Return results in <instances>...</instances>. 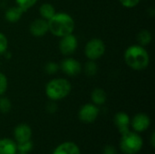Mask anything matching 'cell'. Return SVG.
I'll use <instances>...</instances> for the list:
<instances>
[{
	"instance_id": "cell-1",
	"label": "cell",
	"mask_w": 155,
	"mask_h": 154,
	"mask_svg": "<svg viewBox=\"0 0 155 154\" xmlns=\"http://www.w3.org/2000/svg\"><path fill=\"white\" fill-rule=\"evenodd\" d=\"M124 62L132 69L141 71L149 65L150 55L146 49L139 44L129 46L124 52Z\"/></svg>"
},
{
	"instance_id": "cell-15",
	"label": "cell",
	"mask_w": 155,
	"mask_h": 154,
	"mask_svg": "<svg viewBox=\"0 0 155 154\" xmlns=\"http://www.w3.org/2000/svg\"><path fill=\"white\" fill-rule=\"evenodd\" d=\"M24 12L25 11L21 7H19L18 5L12 6V7H9L5 11V18L9 23H16L21 19Z\"/></svg>"
},
{
	"instance_id": "cell-4",
	"label": "cell",
	"mask_w": 155,
	"mask_h": 154,
	"mask_svg": "<svg viewBox=\"0 0 155 154\" xmlns=\"http://www.w3.org/2000/svg\"><path fill=\"white\" fill-rule=\"evenodd\" d=\"M143 146V140L139 133L128 131L122 134L120 149L124 154H137Z\"/></svg>"
},
{
	"instance_id": "cell-11",
	"label": "cell",
	"mask_w": 155,
	"mask_h": 154,
	"mask_svg": "<svg viewBox=\"0 0 155 154\" xmlns=\"http://www.w3.org/2000/svg\"><path fill=\"white\" fill-rule=\"evenodd\" d=\"M29 31L32 34V35L35 37L44 36L49 31L48 21L43 18H38L34 20L29 26Z\"/></svg>"
},
{
	"instance_id": "cell-24",
	"label": "cell",
	"mask_w": 155,
	"mask_h": 154,
	"mask_svg": "<svg viewBox=\"0 0 155 154\" xmlns=\"http://www.w3.org/2000/svg\"><path fill=\"white\" fill-rule=\"evenodd\" d=\"M7 48H8V40L3 33H0V54H5Z\"/></svg>"
},
{
	"instance_id": "cell-7",
	"label": "cell",
	"mask_w": 155,
	"mask_h": 154,
	"mask_svg": "<svg viewBox=\"0 0 155 154\" xmlns=\"http://www.w3.org/2000/svg\"><path fill=\"white\" fill-rule=\"evenodd\" d=\"M78 47V40L75 35L73 34L64 35L61 37L59 42V49L60 52L64 55L73 54Z\"/></svg>"
},
{
	"instance_id": "cell-19",
	"label": "cell",
	"mask_w": 155,
	"mask_h": 154,
	"mask_svg": "<svg viewBox=\"0 0 155 154\" xmlns=\"http://www.w3.org/2000/svg\"><path fill=\"white\" fill-rule=\"evenodd\" d=\"M97 70L98 67L97 64H95V61L89 60L84 65V73L88 76H94L97 73Z\"/></svg>"
},
{
	"instance_id": "cell-17",
	"label": "cell",
	"mask_w": 155,
	"mask_h": 154,
	"mask_svg": "<svg viewBox=\"0 0 155 154\" xmlns=\"http://www.w3.org/2000/svg\"><path fill=\"white\" fill-rule=\"evenodd\" d=\"M39 13L42 16L43 19L49 21L54 15H55V9L54 6L49 3H44L40 8H39Z\"/></svg>"
},
{
	"instance_id": "cell-21",
	"label": "cell",
	"mask_w": 155,
	"mask_h": 154,
	"mask_svg": "<svg viewBox=\"0 0 155 154\" xmlns=\"http://www.w3.org/2000/svg\"><path fill=\"white\" fill-rule=\"evenodd\" d=\"M12 103L11 101L6 97H0V113H7L11 111Z\"/></svg>"
},
{
	"instance_id": "cell-9",
	"label": "cell",
	"mask_w": 155,
	"mask_h": 154,
	"mask_svg": "<svg viewBox=\"0 0 155 154\" xmlns=\"http://www.w3.org/2000/svg\"><path fill=\"white\" fill-rule=\"evenodd\" d=\"M60 67L68 76H76L82 72L81 64L74 58H65L62 61Z\"/></svg>"
},
{
	"instance_id": "cell-26",
	"label": "cell",
	"mask_w": 155,
	"mask_h": 154,
	"mask_svg": "<svg viewBox=\"0 0 155 154\" xmlns=\"http://www.w3.org/2000/svg\"><path fill=\"white\" fill-rule=\"evenodd\" d=\"M141 0H119V2L126 8H133L136 6Z\"/></svg>"
},
{
	"instance_id": "cell-6",
	"label": "cell",
	"mask_w": 155,
	"mask_h": 154,
	"mask_svg": "<svg viewBox=\"0 0 155 154\" xmlns=\"http://www.w3.org/2000/svg\"><path fill=\"white\" fill-rule=\"evenodd\" d=\"M99 115V109L94 103H86L83 105L78 113V117L84 123H92L95 122Z\"/></svg>"
},
{
	"instance_id": "cell-29",
	"label": "cell",
	"mask_w": 155,
	"mask_h": 154,
	"mask_svg": "<svg viewBox=\"0 0 155 154\" xmlns=\"http://www.w3.org/2000/svg\"><path fill=\"white\" fill-rule=\"evenodd\" d=\"M155 135H154V133H152V136H151V144H152V147L153 148L155 146V139H154Z\"/></svg>"
},
{
	"instance_id": "cell-16",
	"label": "cell",
	"mask_w": 155,
	"mask_h": 154,
	"mask_svg": "<svg viewBox=\"0 0 155 154\" xmlns=\"http://www.w3.org/2000/svg\"><path fill=\"white\" fill-rule=\"evenodd\" d=\"M91 98H92L94 104L98 106V105H103L106 103L107 95H106V93L104 89L95 88L93 90V92L91 93Z\"/></svg>"
},
{
	"instance_id": "cell-28",
	"label": "cell",
	"mask_w": 155,
	"mask_h": 154,
	"mask_svg": "<svg viewBox=\"0 0 155 154\" xmlns=\"http://www.w3.org/2000/svg\"><path fill=\"white\" fill-rule=\"evenodd\" d=\"M46 110L50 113H54L56 112L57 110V105L56 103H54V101H52L51 103H49L46 106Z\"/></svg>"
},
{
	"instance_id": "cell-18",
	"label": "cell",
	"mask_w": 155,
	"mask_h": 154,
	"mask_svg": "<svg viewBox=\"0 0 155 154\" xmlns=\"http://www.w3.org/2000/svg\"><path fill=\"white\" fill-rule=\"evenodd\" d=\"M152 38H153V36H152L151 32L147 29H143L137 34L138 44L144 47L152 42Z\"/></svg>"
},
{
	"instance_id": "cell-14",
	"label": "cell",
	"mask_w": 155,
	"mask_h": 154,
	"mask_svg": "<svg viewBox=\"0 0 155 154\" xmlns=\"http://www.w3.org/2000/svg\"><path fill=\"white\" fill-rule=\"evenodd\" d=\"M16 143L9 138L0 139V154H16Z\"/></svg>"
},
{
	"instance_id": "cell-8",
	"label": "cell",
	"mask_w": 155,
	"mask_h": 154,
	"mask_svg": "<svg viewBox=\"0 0 155 154\" xmlns=\"http://www.w3.org/2000/svg\"><path fill=\"white\" fill-rule=\"evenodd\" d=\"M151 125V119L150 117L143 113H137L134 116L131 120V127L136 133H143L145 132Z\"/></svg>"
},
{
	"instance_id": "cell-10",
	"label": "cell",
	"mask_w": 155,
	"mask_h": 154,
	"mask_svg": "<svg viewBox=\"0 0 155 154\" xmlns=\"http://www.w3.org/2000/svg\"><path fill=\"white\" fill-rule=\"evenodd\" d=\"M32 129L31 127L26 123H20L15 127L14 130V137L15 142L16 143H24L30 141L32 138Z\"/></svg>"
},
{
	"instance_id": "cell-3",
	"label": "cell",
	"mask_w": 155,
	"mask_h": 154,
	"mask_svg": "<svg viewBox=\"0 0 155 154\" xmlns=\"http://www.w3.org/2000/svg\"><path fill=\"white\" fill-rule=\"evenodd\" d=\"M72 90L70 82L64 78H54L45 85V93L51 101H59L67 97Z\"/></svg>"
},
{
	"instance_id": "cell-22",
	"label": "cell",
	"mask_w": 155,
	"mask_h": 154,
	"mask_svg": "<svg viewBox=\"0 0 155 154\" xmlns=\"http://www.w3.org/2000/svg\"><path fill=\"white\" fill-rule=\"evenodd\" d=\"M37 1H38V0H15L16 5H17L19 7H21L25 12L26 10H28L30 7L34 6V5L36 4Z\"/></svg>"
},
{
	"instance_id": "cell-5",
	"label": "cell",
	"mask_w": 155,
	"mask_h": 154,
	"mask_svg": "<svg viewBox=\"0 0 155 154\" xmlns=\"http://www.w3.org/2000/svg\"><path fill=\"white\" fill-rule=\"evenodd\" d=\"M84 53L89 60L96 61L105 53V44L100 38H93L85 44Z\"/></svg>"
},
{
	"instance_id": "cell-23",
	"label": "cell",
	"mask_w": 155,
	"mask_h": 154,
	"mask_svg": "<svg viewBox=\"0 0 155 154\" xmlns=\"http://www.w3.org/2000/svg\"><path fill=\"white\" fill-rule=\"evenodd\" d=\"M60 68V65L56 64L55 62H48L45 65V71L48 74H55Z\"/></svg>"
},
{
	"instance_id": "cell-30",
	"label": "cell",
	"mask_w": 155,
	"mask_h": 154,
	"mask_svg": "<svg viewBox=\"0 0 155 154\" xmlns=\"http://www.w3.org/2000/svg\"><path fill=\"white\" fill-rule=\"evenodd\" d=\"M16 154H28V153H25V152H17Z\"/></svg>"
},
{
	"instance_id": "cell-20",
	"label": "cell",
	"mask_w": 155,
	"mask_h": 154,
	"mask_svg": "<svg viewBox=\"0 0 155 154\" xmlns=\"http://www.w3.org/2000/svg\"><path fill=\"white\" fill-rule=\"evenodd\" d=\"M16 147H17V152L29 153L33 150L34 144H33V142L30 140V141H27V142L16 143Z\"/></svg>"
},
{
	"instance_id": "cell-12",
	"label": "cell",
	"mask_w": 155,
	"mask_h": 154,
	"mask_svg": "<svg viewBox=\"0 0 155 154\" xmlns=\"http://www.w3.org/2000/svg\"><path fill=\"white\" fill-rule=\"evenodd\" d=\"M114 124L121 134L130 131L131 119L124 112H119L114 116Z\"/></svg>"
},
{
	"instance_id": "cell-27",
	"label": "cell",
	"mask_w": 155,
	"mask_h": 154,
	"mask_svg": "<svg viewBox=\"0 0 155 154\" xmlns=\"http://www.w3.org/2000/svg\"><path fill=\"white\" fill-rule=\"evenodd\" d=\"M103 154H117V150L113 145H106L104 148Z\"/></svg>"
},
{
	"instance_id": "cell-13",
	"label": "cell",
	"mask_w": 155,
	"mask_h": 154,
	"mask_svg": "<svg viewBox=\"0 0 155 154\" xmlns=\"http://www.w3.org/2000/svg\"><path fill=\"white\" fill-rule=\"evenodd\" d=\"M53 154H81V151L75 143L64 142L55 147Z\"/></svg>"
},
{
	"instance_id": "cell-2",
	"label": "cell",
	"mask_w": 155,
	"mask_h": 154,
	"mask_svg": "<svg viewBox=\"0 0 155 154\" xmlns=\"http://www.w3.org/2000/svg\"><path fill=\"white\" fill-rule=\"evenodd\" d=\"M49 32L57 37L73 34L75 23L74 18L66 13H55V15L48 21Z\"/></svg>"
},
{
	"instance_id": "cell-25",
	"label": "cell",
	"mask_w": 155,
	"mask_h": 154,
	"mask_svg": "<svg viewBox=\"0 0 155 154\" xmlns=\"http://www.w3.org/2000/svg\"><path fill=\"white\" fill-rule=\"evenodd\" d=\"M7 86H8V82L6 76L4 74L0 73V95H3L6 92Z\"/></svg>"
}]
</instances>
